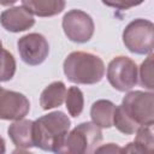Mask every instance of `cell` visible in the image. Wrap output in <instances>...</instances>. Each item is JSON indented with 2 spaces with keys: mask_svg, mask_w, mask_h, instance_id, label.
Wrapping results in <instances>:
<instances>
[{
  "mask_svg": "<svg viewBox=\"0 0 154 154\" xmlns=\"http://www.w3.org/2000/svg\"><path fill=\"white\" fill-rule=\"evenodd\" d=\"M123 42L128 51L135 54H150L154 47V25L150 20L137 18L130 22L123 31Z\"/></svg>",
  "mask_w": 154,
  "mask_h": 154,
  "instance_id": "obj_5",
  "label": "cell"
},
{
  "mask_svg": "<svg viewBox=\"0 0 154 154\" xmlns=\"http://www.w3.org/2000/svg\"><path fill=\"white\" fill-rule=\"evenodd\" d=\"M120 108L137 126L154 124V94L152 91H129L123 97Z\"/></svg>",
  "mask_w": 154,
  "mask_h": 154,
  "instance_id": "obj_4",
  "label": "cell"
},
{
  "mask_svg": "<svg viewBox=\"0 0 154 154\" xmlns=\"http://www.w3.org/2000/svg\"><path fill=\"white\" fill-rule=\"evenodd\" d=\"M109 84L118 91H128L132 89L138 78V70L136 63L125 55L113 58L106 72Z\"/></svg>",
  "mask_w": 154,
  "mask_h": 154,
  "instance_id": "obj_6",
  "label": "cell"
},
{
  "mask_svg": "<svg viewBox=\"0 0 154 154\" xmlns=\"http://www.w3.org/2000/svg\"><path fill=\"white\" fill-rule=\"evenodd\" d=\"M65 105L71 117L77 118L81 116L84 107V97H83L82 90L78 87H71L66 90Z\"/></svg>",
  "mask_w": 154,
  "mask_h": 154,
  "instance_id": "obj_16",
  "label": "cell"
},
{
  "mask_svg": "<svg viewBox=\"0 0 154 154\" xmlns=\"http://www.w3.org/2000/svg\"><path fill=\"white\" fill-rule=\"evenodd\" d=\"M66 87L64 82L57 81L48 84L41 93L40 96V106L42 109L48 111L54 107H59L65 101Z\"/></svg>",
  "mask_w": 154,
  "mask_h": 154,
  "instance_id": "obj_15",
  "label": "cell"
},
{
  "mask_svg": "<svg viewBox=\"0 0 154 154\" xmlns=\"http://www.w3.org/2000/svg\"><path fill=\"white\" fill-rule=\"evenodd\" d=\"M113 125L124 135H134L140 128L125 116L120 106H116V111L113 116Z\"/></svg>",
  "mask_w": 154,
  "mask_h": 154,
  "instance_id": "obj_18",
  "label": "cell"
},
{
  "mask_svg": "<svg viewBox=\"0 0 154 154\" xmlns=\"http://www.w3.org/2000/svg\"><path fill=\"white\" fill-rule=\"evenodd\" d=\"M16 73V59L6 49L0 54V82H7L13 78Z\"/></svg>",
  "mask_w": 154,
  "mask_h": 154,
  "instance_id": "obj_17",
  "label": "cell"
},
{
  "mask_svg": "<svg viewBox=\"0 0 154 154\" xmlns=\"http://www.w3.org/2000/svg\"><path fill=\"white\" fill-rule=\"evenodd\" d=\"M135 134V141L122 148V153H152L154 147L153 125H141Z\"/></svg>",
  "mask_w": 154,
  "mask_h": 154,
  "instance_id": "obj_12",
  "label": "cell"
},
{
  "mask_svg": "<svg viewBox=\"0 0 154 154\" xmlns=\"http://www.w3.org/2000/svg\"><path fill=\"white\" fill-rule=\"evenodd\" d=\"M102 141L101 128L93 122L78 124L75 129L67 132L59 149L63 154H89L94 153L95 148Z\"/></svg>",
  "mask_w": 154,
  "mask_h": 154,
  "instance_id": "obj_3",
  "label": "cell"
},
{
  "mask_svg": "<svg viewBox=\"0 0 154 154\" xmlns=\"http://www.w3.org/2000/svg\"><path fill=\"white\" fill-rule=\"evenodd\" d=\"M64 73L75 84H95L105 75L102 59L89 52H72L64 60Z\"/></svg>",
  "mask_w": 154,
  "mask_h": 154,
  "instance_id": "obj_2",
  "label": "cell"
},
{
  "mask_svg": "<svg viewBox=\"0 0 154 154\" xmlns=\"http://www.w3.org/2000/svg\"><path fill=\"white\" fill-rule=\"evenodd\" d=\"M8 136L19 152L35 147L34 142V122L29 119L14 120L7 129Z\"/></svg>",
  "mask_w": 154,
  "mask_h": 154,
  "instance_id": "obj_11",
  "label": "cell"
},
{
  "mask_svg": "<svg viewBox=\"0 0 154 154\" xmlns=\"http://www.w3.org/2000/svg\"><path fill=\"white\" fill-rule=\"evenodd\" d=\"M116 111V105L109 100H97L91 105L90 118L91 122L99 128H111L113 126V116Z\"/></svg>",
  "mask_w": 154,
  "mask_h": 154,
  "instance_id": "obj_14",
  "label": "cell"
},
{
  "mask_svg": "<svg viewBox=\"0 0 154 154\" xmlns=\"http://www.w3.org/2000/svg\"><path fill=\"white\" fill-rule=\"evenodd\" d=\"M2 43H1V40H0V54H1V52H2Z\"/></svg>",
  "mask_w": 154,
  "mask_h": 154,
  "instance_id": "obj_24",
  "label": "cell"
},
{
  "mask_svg": "<svg viewBox=\"0 0 154 154\" xmlns=\"http://www.w3.org/2000/svg\"><path fill=\"white\" fill-rule=\"evenodd\" d=\"M61 25L66 37L77 43L88 42L95 30L93 18L82 10H71L65 13Z\"/></svg>",
  "mask_w": 154,
  "mask_h": 154,
  "instance_id": "obj_7",
  "label": "cell"
},
{
  "mask_svg": "<svg viewBox=\"0 0 154 154\" xmlns=\"http://www.w3.org/2000/svg\"><path fill=\"white\" fill-rule=\"evenodd\" d=\"M71 126L70 118L61 111L51 112L34 122L35 147L46 152L59 153Z\"/></svg>",
  "mask_w": 154,
  "mask_h": 154,
  "instance_id": "obj_1",
  "label": "cell"
},
{
  "mask_svg": "<svg viewBox=\"0 0 154 154\" xmlns=\"http://www.w3.org/2000/svg\"><path fill=\"white\" fill-rule=\"evenodd\" d=\"M29 111L30 102L24 94L5 89L0 85V119L18 120L24 118Z\"/></svg>",
  "mask_w": 154,
  "mask_h": 154,
  "instance_id": "obj_9",
  "label": "cell"
},
{
  "mask_svg": "<svg viewBox=\"0 0 154 154\" xmlns=\"http://www.w3.org/2000/svg\"><path fill=\"white\" fill-rule=\"evenodd\" d=\"M23 6L38 17H53L65 8V0H22Z\"/></svg>",
  "mask_w": 154,
  "mask_h": 154,
  "instance_id": "obj_13",
  "label": "cell"
},
{
  "mask_svg": "<svg viewBox=\"0 0 154 154\" xmlns=\"http://www.w3.org/2000/svg\"><path fill=\"white\" fill-rule=\"evenodd\" d=\"M94 153H122V148L114 143H107V144H102V146H97L94 150Z\"/></svg>",
  "mask_w": 154,
  "mask_h": 154,
  "instance_id": "obj_21",
  "label": "cell"
},
{
  "mask_svg": "<svg viewBox=\"0 0 154 154\" xmlns=\"http://www.w3.org/2000/svg\"><path fill=\"white\" fill-rule=\"evenodd\" d=\"M6 152V146H5V140L0 136V154H4Z\"/></svg>",
  "mask_w": 154,
  "mask_h": 154,
  "instance_id": "obj_23",
  "label": "cell"
},
{
  "mask_svg": "<svg viewBox=\"0 0 154 154\" xmlns=\"http://www.w3.org/2000/svg\"><path fill=\"white\" fill-rule=\"evenodd\" d=\"M140 83L142 87L152 91L154 89L153 83V53L148 54L147 59L141 64L140 67Z\"/></svg>",
  "mask_w": 154,
  "mask_h": 154,
  "instance_id": "obj_19",
  "label": "cell"
},
{
  "mask_svg": "<svg viewBox=\"0 0 154 154\" xmlns=\"http://www.w3.org/2000/svg\"><path fill=\"white\" fill-rule=\"evenodd\" d=\"M17 1L18 0H0V5H2V6H11L14 2H17Z\"/></svg>",
  "mask_w": 154,
  "mask_h": 154,
  "instance_id": "obj_22",
  "label": "cell"
},
{
  "mask_svg": "<svg viewBox=\"0 0 154 154\" xmlns=\"http://www.w3.org/2000/svg\"><path fill=\"white\" fill-rule=\"evenodd\" d=\"M18 53L22 60L30 66L42 64L49 54V43L46 37L37 32L22 36L17 41Z\"/></svg>",
  "mask_w": 154,
  "mask_h": 154,
  "instance_id": "obj_8",
  "label": "cell"
},
{
  "mask_svg": "<svg viewBox=\"0 0 154 154\" xmlns=\"http://www.w3.org/2000/svg\"><path fill=\"white\" fill-rule=\"evenodd\" d=\"M108 7H113L116 10H129L131 7L141 5L144 0H101Z\"/></svg>",
  "mask_w": 154,
  "mask_h": 154,
  "instance_id": "obj_20",
  "label": "cell"
},
{
  "mask_svg": "<svg viewBox=\"0 0 154 154\" xmlns=\"http://www.w3.org/2000/svg\"><path fill=\"white\" fill-rule=\"evenodd\" d=\"M0 24L7 31L20 32L30 29L35 24V18L24 6H14L0 14Z\"/></svg>",
  "mask_w": 154,
  "mask_h": 154,
  "instance_id": "obj_10",
  "label": "cell"
}]
</instances>
